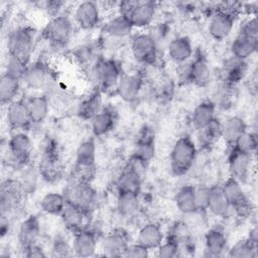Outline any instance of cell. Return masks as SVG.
<instances>
[{
  "mask_svg": "<svg viewBox=\"0 0 258 258\" xmlns=\"http://www.w3.org/2000/svg\"><path fill=\"white\" fill-rule=\"evenodd\" d=\"M198 154V146L194 139L187 135L178 137L169 153V166L171 172L176 176L187 173L194 165Z\"/></svg>",
  "mask_w": 258,
  "mask_h": 258,
  "instance_id": "cell-1",
  "label": "cell"
},
{
  "mask_svg": "<svg viewBox=\"0 0 258 258\" xmlns=\"http://www.w3.org/2000/svg\"><path fill=\"white\" fill-rule=\"evenodd\" d=\"M37 170L39 176L46 182H55L63 172V163L57 142L51 138L44 141Z\"/></svg>",
  "mask_w": 258,
  "mask_h": 258,
  "instance_id": "cell-2",
  "label": "cell"
},
{
  "mask_svg": "<svg viewBox=\"0 0 258 258\" xmlns=\"http://www.w3.org/2000/svg\"><path fill=\"white\" fill-rule=\"evenodd\" d=\"M35 39L36 32L32 27L19 26L14 28L7 36L8 55L30 63L35 46Z\"/></svg>",
  "mask_w": 258,
  "mask_h": 258,
  "instance_id": "cell-3",
  "label": "cell"
},
{
  "mask_svg": "<svg viewBox=\"0 0 258 258\" xmlns=\"http://www.w3.org/2000/svg\"><path fill=\"white\" fill-rule=\"evenodd\" d=\"M90 75L96 82L97 88L103 93L115 90L123 75L121 63L113 57H100L90 69Z\"/></svg>",
  "mask_w": 258,
  "mask_h": 258,
  "instance_id": "cell-4",
  "label": "cell"
},
{
  "mask_svg": "<svg viewBox=\"0 0 258 258\" xmlns=\"http://www.w3.org/2000/svg\"><path fill=\"white\" fill-rule=\"evenodd\" d=\"M96 143L94 138L82 141L76 150L73 180L91 181L96 172Z\"/></svg>",
  "mask_w": 258,
  "mask_h": 258,
  "instance_id": "cell-5",
  "label": "cell"
},
{
  "mask_svg": "<svg viewBox=\"0 0 258 258\" xmlns=\"http://www.w3.org/2000/svg\"><path fill=\"white\" fill-rule=\"evenodd\" d=\"M133 27L123 16L117 15L108 20L102 28V36L98 45L103 49H114L121 46L132 36Z\"/></svg>",
  "mask_w": 258,
  "mask_h": 258,
  "instance_id": "cell-6",
  "label": "cell"
},
{
  "mask_svg": "<svg viewBox=\"0 0 258 258\" xmlns=\"http://www.w3.org/2000/svg\"><path fill=\"white\" fill-rule=\"evenodd\" d=\"M75 23L67 14L51 17L42 29V37L53 47L67 46L74 35Z\"/></svg>",
  "mask_w": 258,
  "mask_h": 258,
  "instance_id": "cell-7",
  "label": "cell"
},
{
  "mask_svg": "<svg viewBox=\"0 0 258 258\" xmlns=\"http://www.w3.org/2000/svg\"><path fill=\"white\" fill-rule=\"evenodd\" d=\"M239 9L232 5H225L215 8L210 15L208 31L211 37L217 41L226 39L232 32Z\"/></svg>",
  "mask_w": 258,
  "mask_h": 258,
  "instance_id": "cell-8",
  "label": "cell"
},
{
  "mask_svg": "<svg viewBox=\"0 0 258 258\" xmlns=\"http://www.w3.org/2000/svg\"><path fill=\"white\" fill-rule=\"evenodd\" d=\"M33 150L32 140L24 131L14 132L7 142V163L9 166L22 169L29 165Z\"/></svg>",
  "mask_w": 258,
  "mask_h": 258,
  "instance_id": "cell-9",
  "label": "cell"
},
{
  "mask_svg": "<svg viewBox=\"0 0 258 258\" xmlns=\"http://www.w3.org/2000/svg\"><path fill=\"white\" fill-rule=\"evenodd\" d=\"M180 80L185 84L205 87L211 79V68L207 56L201 51H195L192 57L185 63L180 64Z\"/></svg>",
  "mask_w": 258,
  "mask_h": 258,
  "instance_id": "cell-10",
  "label": "cell"
},
{
  "mask_svg": "<svg viewBox=\"0 0 258 258\" xmlns=\"http://www.w3.org/2000/svg\"><path fill=\"white\" fill-rule=\"evenodd\" d=\"M67 203L75 206L89 216L97 204V190L91 181L72 180L63 192Z\"/></svg>",
  "mask_w": 258,
  "mask_h": 258,
  "instance_id": "cell-11",
  "label": "cell"
},
{
  "mask_svg": "<svg viewBox=\"0 0 258 258\" xmlns=\"http://www.w3.org/2000/svg\"><path fill=\"white\" fill-rule=\"evenodd\" d=\"M130 48L135 60L143 66H154L158 59L157 40L150 33L137 32L130 37Z\"/></svg>",
  "mask_w": 258,
  "mask_h": 258,
  "instance_id": "cell-12",
  "label": "cell"
},
{
  "mask_svg": "<svg viewBox=\"0 0 258 258\" xmlns=\"http://www.w3.org/2000/svg\"><path fill=\"white\" fill-rule=\"evenodd\" d=\"M223 191L228 200L231 210L241 218L248 217L252 212V204L244 191L241 182L234 177H229L222 184Z\"/></svg>",
  "mask_w": 258,
  "mask_h": 258,
  "instance_id": "cell-13",
  "label": "cell"
},
{
  "mask_svg": "<svg viewBox=\"0 0 258 258\" xmlns=\"http://www.w3.org/2000/svg\"><path fill=\"white\" fill-rule=\"evenodd\" d=\"M25 191L18 179L7 178L0 186V210L1 216L8 217L19 208Z\"/></svg>",
  "mask_w": 258,
  "mask_h": 258,
  "instance_id": "cell-14",
  "label": "cell"
},
{
  "mask_svg": "<svg viewBox=\"0 0 258 258\" xmlns=\"http://www.w3.org/2000/svg\"><path fill=\"white\" fill-rule=\"evenodd\" d=\"M22 82L31 90H45L53 82V72L46 61L36 59L28 64Z\"/></svg>",
  "mask_w": 258,
  "mask_h": 258,
  "instance_id": "cell-15",
  "label": "cell"
},
{
  "mask_svg": "<svg viewBox=\"0 0 258 258\" xmlns=\"http://www.w3.org/2000/svg\"><path fill=\"white\" fill-rule=\"evenodd\" d=\"M144 78L141 73H123L116 88L117 96L128 104L137 102L140 97Z\"/></svg>",
  "mask_w": 258,
  "mask_h": 258,
  "instance_id": "cell-16",
  "label": "cell"
},
{
  "mask_svg": "<svg viewBox=\"0 0 258 258\" xmlns=\"http://www.w3.org/2000/svg\"><path fill=\"white\" fill-rule=\"evenodd\" d=\"M6 121L8 127L14 132H25L33 125L26 100L18 98L6 106Z\"/></svg>",
  "mask_w": 258,
  "mask_h": 258,
  "instance_id": "cell-17",
  "label": "cell"
},
{
  "mask_svg": "<svg viewBox=\"0 0 258 258\" xmlns=\"http://www.w3.org/2000/svg\"><path fill=\"white\" fill-rule=\"evenodd\" d=\"M253 166V155L237 148L229 149L228 167L230 176L240 182L248 179Z\"/></svg>",
  "mask_w": 258,
  "mask_h": 258,
  "instance_id": "cell-18",
  "label": "cell"
},
{
  "mask_svg": "<svg viewBox=\"0 0 258 258\" xmlns=\"http://www.w3.org/2000/svg\"><path fill=\"white\" fill-rule=\"evenodd\" d=\"M130 244L128 233L122 228H116L106 233L100 239V246L105 256L121 257Z\"/></svg>",
  "mask_w": 258,
  "mask_h": 258,
  "instance_id": "cell-19",
  "label": "cell"
},
{
  "mask_svg": "<svg viewBox=\"0 0 258 258\" xmlns=\"http://www.w3.org/2000/svg\"><path fill=\"white\" fill-rule=\"evenodd\" d=\"M100 238L96 230L86 226L81 231L74 234L72 243L73 253L78 257H92L96 254Z\"/></svg>",
  "mask_w": 258,
  "mask_h": 258,
  "instance_id": "cell-20",
  "label": "cell"
},
{
  "mask_svg": "<svg viewBox=\"0 0 258 258\" xmlns=\"http://www.w3.org/2000/svg\"><path fill=\"white\" fill-rule=\"evenodd\" d=\"M74 23L83 30L96 28L101 20V13L98 3L94 1L80 2L74 11Z\"/></svg>",
  "mask_w": 258,
  "mask_h": 258,
  "instance_id": "cell-21",
  "label": "cell"
},
{
  "mask_svg": "<svg viewBox=\"0 0 258 258\" xmlns=\"http://www.w3.org/2000/svg\"><path fill=\"white\" fill-rule=\"evenodd\" d=\"M155 155V136L153 131L148 128L144 127L139 137L137 138V142L133 152V158L135 162L145 166L148 164Z\"/></svg>",
  "mask_w": 258,
  "mask_h": 258,
  "instance_id": "cell-22",
  "label": "cell"
},
{
  "mask_svg": "<svg viewBox=\"0 0 258 258\" xmlns=\"http://www.w3.org/2000/svg\"><path fill=\"white\" fill-rule=\"evenodd\" d=\"M41 227L39 219L36 215L27 216L19 225L17 240L20 250H24L32 245L38 244L40 238Z\"/></svg>",
  "mask_w": 258,
  "mask_h": 258,
  "instance_id": "cell-23",
  "label": "cell"
},
{
  "mask_svg": "<svg viewBox=\"0 0 258 258\" xmlns=\"http://www.w3.org/2000/svg\"><path fill=\"white\" fill-rule=\"evenodd\" d=\"M157 5L153 1H137L136 6L131 11L127 20L133 28H147L149 27L156 16Z\"/></svg>",
  "mask_w": 258,
  "mask_h": 258,
  "instance_id": "cell-24",
  "label": "cell"
},
{
  "mask_svg": "<svg viewBox=\"0 0 258 258\" xmlns=\"http://www.w3.org/2000/svg\"><path fill=\"white\" fill-rule=\"evenodd\" d=\"M248 61L230 56L225 59L222 67V76L224 85L228 87H235L239 84L248 73Z\"/></svg>",
  "mask_w": 258,
  "mask_h": 258,
  "instance_id": "cell-25",
  "label": "cell"
},
{
  "mask_svg": "<svg viewBox=\"0 0 258 258\" xmlns=\"http://www.w3.org/2000/svg\"><path fill=\"white\" fill-rule=\"evenodd\" d=\"M118 113L112 107H103L101 111L91 120L92 133L95 137H103L110 133L116 126Z\"/></svg>",
  "mask_w": 258,
  "mask_h": 258,
  "instance_id": "cell-26",
  "label": "cell"
},
{
  "mask_svg": "<svg viewBox=\"0 0 258 258\" xmlns=\"http://www.w3.org/2000/svg\"><path fill=\"white\" fill-rule=\"evenodd\" d=\"M227 236L225 230L215 226L205 234V256L220 257L227 250Z\"/></svg>",
  "mask_w": 258,
  "mask_h": 258,
  "instance_id": "cell-27",
  "label": "cell"
},
{
  "mask_svg": "<svg viewBox=\"0 0 258 258\" xmlns=\"http://www.w3.org/2000/svg\"><path fill=\"white\" fill-rule=\"evenodd\" d=\"M195 50L191 40L187 36L174 37L167 46L168 57L177 64L187 62L194 55Z\"/></svg>",
  "mask_w": 258,
  "mask_h": 258,
  "instance_id": "cell-28",
  "label": "cell"
},
{
  "mask_svg": "<svg viewBox=\"0 0 258 258\" xmlns=\"http://www.w3.org/2000/svg\"><path fill=\"white\" fill-rule=\"evenodd\" d=\"M247 131V124L239 116H231L222 123V139L231 149L235 146L238 139Z\"/></svg>",
  "mask_w": 258,
  "mask_h": 258,
  "instance_id": "cell-29",
  "label": "cell"
},
{
  "mask_svg": "<svg viewBox=\"0 0 258 258\" xmlns=\"http://www.w3.org/2000/svg\"><path fill=\"white\" fill-rule=\"evenodd\" d=\"M164 240L161 227L153 222L143 225L137 234L136 242L149 250H156Z\"/></svg>",
  "mask_w": 258,
  "mask_h": 258,
  "instance_id": "cell-30",
  "label": "cell"
},
{
  "mask_svg": "<svg viewBox=\"0 0 258 258\" xmlns=\"http://www.w3.org/2000/svg\"><path fill=\"white\" fill-rule=\"evenodd\" d=\"M103 92L96 89L86 96L78 106L77 114L84 121H91L103 108Z\"/></svg>",
  "mask_w": 258,
  "mask_h": 258,
  "instance_id": "cell-31",
  "label": "cell"
},
{
  "mask_svg": "<svg viewBox=\"0 0 258 258\" xmlns=\"http://www.w3.org/2000/svg\"><path fill=\"white\" fill-rule=\"evenodd\" d=\"M222 139V122L217 117L198 131V144L201 149L209 150Z\"/></svg>",
  "mask_w": 258,
  "mask_h": 258,
  "instance_id": "cell-32",
  "label": "cell"
},
{
  "mask_svg": "<svg viewBox=\"0 0 258 258\" xmlns=\"http://www.w3.org/2000/svg\"><path fill=\"white\" fill-rule=\"evenodd\" d=\"M32 124H41L48 116L50 102L45 94L35 95L26 100Z\"/></svg>",
  "mask_w": 258,
  "mask_h": 258,
  "instance_id": "cell-33",
  "label": "cell"
},
{
  "mask_svg": "<svg viewBox=\"0 0 258 258\" xmlns=\"http://www.w3.org/2000/svg\"><path fill=\"white\" fill-rule=\"evenodd\" d=\"M216 118V104L213 101L206 100L199 103L190 117V123L192 127L199 131L208 125L213 119Z\"/></svg>",
  "mask_w": 258,
  "mask_h": 258,
  "instance_id": "cell-34",
  "label": "cell"
},
{
  "mask_svg": "<svg viewBox=\"0 0 258 258\" xmlns=\"http://www.w3.org/2000/svg\"><path fill=\"white\" fill-rule=\"evenodd\" d=\"M117 192L130 191L139 194L141 189V175L134 165H128L117 178Z\"/></svg>",
  "mask_w": 258,
  "mask_h": 258,
  "instance_id": "cell-35",
  "label": "cell"
},
{
  "mask_svg": "<svg viewBox=\"0 0 258 258\" xmlns=\"http://www.w3.org/2000/svg\"><path fill=\"white\" fill-rule=\"evenodd\" d=\"M257 47L258 39L238 34L230 44V52L236 58L248 60L257 51Z\"/></svg>",
  "mask_w": 258,
  "mask_h": 258,
  "instance_id": "cell-36",
  "label": "cell"
},
{
  "mask_svg": "<svg viewBox=\"0 0 258 258\" xmlns=\"http://www.w3.org/2000/svg\"><path fill=\"white\" fill-rule=\"evenodd\" d=\"M207 211L211 212L217 217H225L231 211L230 205L223 191L222 185L215 184L210 186Z\"/></svg>",
  "mask_w": 258,
  "mask_h": 258,
  "instance_id": "cell-37",
  "label": "cell"
},
{
  "mask_svg": "<svg viewBox=\"0 0 258 258\" xmlns=\"http://www.w3.org/2000/svg\"><path fill=\"white\" fill-rule=\"evenodd\" d=\"M87 217L88 216L84 212L69 203H67V206L60 215L62 224L68 231L73 233V235L86 227L85 221Z\"/></svg>",
  "mask_w": 258,
  "mask_h": 258,
  "instance_id": "cell-38",
  "label": "cell"
},
{
  "mask_svg": "<svg viewBox=\"0 0 258 258\" xmlns=\"http://www.w3.org/2000/svg\"><path fill=\"white\" fill-rule=\"evenodd\" d=\"M174 203L176 209L184 215L197 213L195 201V186L191 184L182 185L175 194Z\"/></svg>",
  "mask_w": 258,
  "mask_h": 258,
  "instance_id": "cell-39",
  "label": "cell"
},
{
  "mask_svg": "<svg viewBox=\"0 0 258 258\" xmlns=\"http://www.w3.org/2000/svg\"><path fill=\"white\" fill-rule=\"evenodd\" d=\"M21 88V81L3 74L0 80V103L2 106H7L12 101L18 99Z\"/></svg>",
  "mask_w": 258,
  "mask_h": 258,
  "instance_id": "cell-40",
  "label": "cell"
},
{
  "mask_svg": "<svg viewBox=\"0 0 258 258\" xmlns=\"http://www.w3.org/2000/svg\"><path fill=\"white\" fill-rule=\"evenodd\" d=\"M39 206L46 215L60 216L67 206V199L63 194L50 191L41 198Z\"/></svg>",
  "mask_w": 258,
  "mask_h": 258,
  "instance_id": "cell-41",
  "label": "cell"
},
{
  "mask_svg": "<svg viewBox=\"0 0 258 258\" xmlns=\"http://www.w3.org/2000/svg\"><path fill=\"white\" fill-rule=\"evenodd\" d=\"M139 209V194L119 191L117 195V210L120 215L128 217L134 215Z\"/></svg>",
  "mask_w": 258,
  "mask_h": 258,
  "instance_id": "cell-42",
  "label": "cell"
},
{
  "mask_svg": "<svg viewBox=\"0 0 258 258\" xmlns=\"http://www.w3.org/2000/svg\"><path fill=\"white\" fill-rule=\"evenodd\" d=\"M257 243L246 237L238 240L228 249L227 255L232 258H254L257 256Z\"/></svg>",
  "mask_w": 258,
  "mask_h": 258,
  "instance_id": "cell-43",
  "label": "cell"
},
{
  "mask_svg": "<svg viewBox=\"0 0 258 258\" xmlns=\"http://www.w3.org/2000/svg\"><path fill=\"white\" fill-rule=\"evenodd\" d=\"M180 248L177 240L173 235H169L160 246L156 249V255L161 258H173L179 255Z\"/></svg>",
  "mask_w": 258,
  "mask_h": 258,
  "instance_id": "cell-44",
  "label": "cell"
},
{
  "mask_svg": "<svg viewBox=\"0 0 258 258\" xmlns=\"http://www.w3.org/2000/svg\"><path fill=\"white\" fill-rule=\"evenodd\" d=\"M258 146V138L257 134L252 131H246L236 142L234 148H237L241 151L247 152L249 154L254 155Z\"/></svg>",
  "mask_w": 258,
  "mask_h": 258,
  "instance_id": "cell-45",
  "label": "cell"
},
{
  "mask_svg": "<svg viewBox=\"0 0 258 258\" xmlns=\"http://www.w3.org/2000/svg\"><path fill=\"white\" fill-rule=\"evenodd\" d=\"M28 64L29 63H27L17 57L8 55L6 69H5L4 73L22 82L24 75L26 73V70L28 68Z\"/></svg>",
  "mask_w": 258,
  "mask_h": 258,
  "instance_id": "cell-46",
  "label": "cell"
},
{
  "mask_svg": "<svg viewBox=\"0 0 258 258\" xmlns=\"http://www.w3.org/2000/svg\"><path fill=\"white\" fill-rule=\"evenodd\" d=\"M238 34L247 36L250 38L258 39V21L256 16H250L249 18L245 19L239 28Z\"/></svg>",
  "mask_w": 258,
  "mask_h": 258,
  "instance_id": "cell-47",
  "label": "cell"
},
{
  "mask_svg": "<svg viewBox=\"0 0 258 258\" xmlns=\"http://www.w3.org/2000/svg\"><path fill=\"white\" fill-rule=\"evenodd\" d=\"M51 254L52 256H59L66 257L74 255L72 244L68 242L67 239L63 237H56L51 245Z\"/></svg>",
  "mask_w": 258,
  "mask_h": 258,
  "instance_id": "cell-48",
  "label": "cell"
},
{
  "mask_svg": "<svg viewBox=\"0 0 258 258\" xmlns=\"http://www.w3.org/2000/svg\"><path fill=\"white\" fill-rule=\"evenodd\" d=\"M210 186L199 185L195 186V201L197 212H206L208 209Z\"/></svg>",
  "mask_w": 258,
  "mask_h": 258,
  "instance_id": "cell-49",
  "label": "cell"
},
{
  "mask_svg": "<svg viewBox=\"0 0 258 258\" xmlns=\"http://www.w3.org/2000/svg\"><path fill=\"white\" fill-rule=\"evenodd\" d=\"M149 249L136 242L128 245L123 256L129 258H146L149 256Z\"/></svg>",
  "mask_w": 258,
  "mask_h": 258,
  "instance_id": "cell-50",
  "label": "cell"
},
{
  "mask_svg": "<svg viewBox=\"0 0 258 258\" xmlns=\"http://www.w3.org/2000/svg\"><path fill=\"white\" fill-rule=\"evenodd\" d=\"M63 6H66V2H62V1L53 0V1L44 2V9L50 15V18L57 16L59 14H62L61 9Z\"/></svg>",
  "mask_w": 258,
  "mask_h": 258,
  "instance_id": "cell-51",
  "label": "cell"
},
{
  "mask_svg": "<svg viewBox=\"0 0 258 258\" xmlns=\"http://www.w3.org/2000/svg\"><path fill=\"white\" fill-rule=\"evenodd\" d=\"M22 255L28 258H43L46 257V253L44 252V250L42 249V247H40L38 244L32 245L24 250H22Z\"/></svg>",
  "mask_w": 258,
  "mask_h": 258,
  "instance_id": "cell-52",
  "label": "cell"
}]
</instances>
